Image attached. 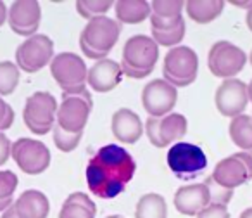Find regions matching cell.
<instances>
[{"label":"cell","mask_w":252,"mask_h":218,"mask_svg":"<svg viewBox=\"0 0 252 218\" xmlns=\"http://www.w3.org/2000/svg\"><path fill=\"white\" fill-rule=\"evenodd\" d=\"M7 14H9V7L4 2H0V26L7 21Z\"/></svg>","instance_id":"38"},{"label":"cell","mask_w":252,"mask_h":218,"mask_svg":"<svg viewBox=\"0 0 252 218\" xmlns=\"http://www.w3.org/2000/svg\"><path fill=\"white\" fill-rule=\"evenodd\" d=\"M57 99L50 92L38 90L32 94L25 102L23 120L35 135H45L52 132L57 120Z\"/></svg>","instance_id":"6"},{"label":"cell","mask_w":252,"mask_h":218,"mask_svg":"<svg viewBox=\"0 0 252 218\" xmlns=\"http://www.w3.org/2000/svg\"><path fill=\"white\" fill-rule=\"evenodd\" d=\"M14 123V109L0 97V132H5Z\"/></svg>","instance_id":"33"},{"label":"cell","mask_w":252,"mask_h":218,"mask_svg":"<svg viewBox=\"0 0 252 218\" xmlns=\"http://www.w3.org/2000/svg\"><path fill=\"white\" fill-rule=\"evenodd\" d=\"M111 130L116 141L121 144H135L144 135V121L133 109L119 108L111 118Z\"/></svg>","instance_id":"17"},{"label":"cell","mask_w":252,"mask_h":218,"mask_svg":"<svg viewBox=\"0 0 252 218\" xmlns=\"http://www.w3.org/2000/svg\"><path fill=\"white\" fill-rule=\"evenodd\" d=\"M159 59V45L152 36L133 35L123 45L121 70L123 74L135 80L145 78L152 73Z\"/></svg>","instance_id":"3"},{"label":"cell","mask_w":252,"mask_h":218,"mask_svg":"<svg viewBox=\"0 0 252 218\" xmlns=\"http://www.w3.org/2000/svg\"><path fill=\"white\" fill-rule=\"evenodd\" d=\"M233 156L244 163V166L247 168V172H249V177L252 179V154H249V152H244V151H238V152H235Z\"/></svg>","instance_id":"36"},{"label":"cell","mask_w":252,"mask_h":218,"mask_svg":"<svg viewBox=\"0 0 252 218\" xmlns=\"http://www.w3.org/2000/svg\"><path fill=\"white\" fill-rule=\"evenodd\" d=\"M61 104L57 109L56 123L69 134H83L85 127L90 118L92 108H94V99L90 90H87L81 95H61Z\"/></svg>","instance_id":"8"},{"label":"cell","mask_w":252,"mask_h":218,"mask_svg":"<svg viewBox=\"0 0 252 218\" xmlns=\"http://www.w3.org/2000/svg\"><path fill=\"white\" fill-rule=\"evenodd\" d=\"M18 175L11 170H0V213L14 204V192L18 189Z\"/></svg>","instance_id":"26"},{"label":"cell","mask_w":252,"mask_h":218,"mask_svg":"<svg viewBox=\"0 0 252 218\" xmlns=\"http://www.w3.org/2000/svg\"><path fill=\"white\" fill-rule=\"evenodd\" d=\"M114 12L119 25H138L151 18L152 9L147 0H119L114 4Z\"/></svg>","instance_id":"21"},{"label":"cell","mask_w":252,"mask_h":218,"mask_svg":"<svg viewBox=\"0 0 252 218\" xmlns=\"http://www.w3.org/2000/svg\"><path fill=\"white\" fill-rule=\"evenodd\" d=\"M211 179H213L218 185L223 187V189L235 190L237 187L249 182L251 177H249V172L244 166V163L231 154V156H228V158H223L221 161L216 163Z\"/></svg>","instance_id":"19"},{"label":"cell","mask_w":252,"mask_h":218,"mask_svg":"<svg viewBox=\"0 0 252 218\" xmlns=\"http://www.w3.org/2000/svg\"><path fill=\"white\" fill-rule=\"evenodd\" d=\"M121 35V25L109 16H98L85 25L80 33V49L85 57L94 61L105 59Z\"/></svg>","instance_id":"2"},{"label":"cell","mask_w":252,"mask_h":218,"mask_svg":"<svg viewBox=\"0 0 252 218\" xmlns=\"http://www.w3.org/2000/svg\"><path fill=\"white\" fill-rule=\"evenodd\" d=\"M162 74L173 87H189L199 74V56L192 47L178 45L168 50L162 63Z\"/></svg>","instance_id":"5"},{"label":"cell","mask_w":252,"mask_h":218,"mask_svg":"<svg viewBox=\"0 0 252 218\" xmlns=\"http://www.w3.org/2000/svg\"><path fill=\"white\" fill-rule=\"evenodd\" d=\"M11 158L28 175H40L50 166V151L42 141L21 137L12 142Z\"/></svg>","instance_id":"12"},{"label":"cell","mask_w":252,"mask_h":218,"mask_svg":"<svg viewBox=\"0 0 252 218\" xmlns=\"http://www.w3.org/2000/svg\"><path fill=\"white\" fill-rule=\"evenodd\" d=\"M230 139L240 151L252 154V118L249 114L231 118L230 121Z\"/></svg>","instance_id":"24"},{"label":"cell","mask_w":252,"mask_h":218,"mask_svg":"<svg viewBox=\"0 0 252 218\" xmlns=\"http://www.w3.org/2000/svg\"><path fill=\"white\" fill-rule=\"evenodd\" d=\"M175 208L187 217H197L211 203L209 189L204 182L187 183L175 192Z\"/></svg>","instance_id":"18"},{"label":"cell","mask_w":252,"mask_h":218,"mask_svg":"<svg viewBox=\"0 0 252 218\" xmlns=\"http://www.w3.org/2000/svg\"><path fill=\"white\" fill-rule=\"evenodd\" d=\"M214 102H216L218 111L223 116H240V114H244L245 108L249 104L247 83L238 80V78L223 80V83L216 88Z\"/></svg>","instance_id":"14"},{"label":"cell","mask_w":252,"mask_h":218,"mask_svg":"<svg viewBox=\"0 0 252 218\" xmlns=\"http://www.w3.org/2000/svg\"><path fill=\"white\" fill-rule=\"evenodd\" d=\"M144 128L151 144L158 149H164L185 137L189 121L182 113H169L164 118H147Z\"/></svg>","instance_id":"11"},{"label":"cell","mask_w":252,"mask_h":218,"mask_svg":"<svg viewBox=\"0 0 252 218\" xmlns=\"http://www.w3.org/2000/svg\"><path fill=\"white\" fill-rule=\"evenodd\" d=\"M105 218H125V217H121V215H111V217H105Z\"/></svg>","instance_id":"43"},{"label":"cell","mask_w":252,"mask_h":218,"mask_svg":"<svg viewBox=\"0 0 252 218\" xmlns=\"http://www.w3.org/2000/svg\"><path fill=\"white\" fill-rule=\"evenodd\" d=\"M224 9V2L221 0H189L185 4V11L192 21L199 25H207L220 18Z\"/></svg>","instance_id":"23"},{"label":"cell","mask_w":252,"mask_h":218,"mask_svg":"<svg viewBox=\"0 0 252 218\" xmlns=\"http://www.w3.org/2000/svg\"><path fill=\"white\" fill-rule=\"evenodd\" d=\"M247 63V54L235 43L228 40H220L213 43L207 54V68L218 78L230 80L237 78V74L244 70Z\"/></svg>","instance_id":"9"},{"label":"cell","mask_w":252,"mask_h":218,"mask_svg":"<svg viewBox=\"0 0 252 218\" xmlns=\"http://www.w3.org/2000/svg\"><path fill=\"white\" fill-rule=\"evenodd\" d=\"M21 70L12 61H0V97L11 95L18 88Z\"/></svg>","instance_id":"27"},{"label":"cell","mask_w":252,"mask_h":218,"mask_svg":"<svg viewBox=\"0 0 252 218\" xmlns=\"http://www.w3.org/2000/svg\"><path fill=\"white\" fill-rule=\"evenodd\" d=\"M204 183L207 185L209 189V196H211V203H216V204H223L226 206L228 203L231 201V196H233V190H228V189H223L221 185H218L211 177H207L204 180Z\"/></svg>","instance_id":"32"},{"label":"cell","mask_w":252,"mask_h":218,"mask_svg":"<svg viewBox=\"0 0 252 218\" xmlns=\"http://www.w3.org/2000/svg\"><path fill=\"white\" fill-rule=\"evenodd\" d=\"M14 210L19 218H47L50 213V201L42 190L28 189L14 201Z\"/></svg>","instance_id":"20"},{"label":"cell","mask_w":252,"mask_h":218,"mask_svg":"<svg viewBox=\"0 0 252 218\" xmlns=\"http://www.w3.org/2000/svg\"><path fill=\"white\" fill-rule=\"evenodd\" d=\"M0 218H19L18 213H16V210H14V204H12V206L9 208V210H5Z\"/></svg>","instance_id":"39"},{"label":"cell","mask_w":252,"mask_h":218,"mask_svg":"<svg viewBox=\"0 0 252 218\" xmlns=\"http://www.w3.org/2000/svg\"><path fill=\"white\" fill-rule=\"evenodd\" d=\"M123 78V70L121 64L116 63L114 59H100L95 61V64L92 68H88L87 74V85L94 92L98 94H105V92H111L121 83Z\"/></svg>","instance_id":"16"},{"label":"cell","mask_w":252,"mask_h":218,"mask_svg":"<svg viewBox=\"0 0 252 218\" xmlns=\"http://www.w3.org/2000/svg\"><path fill=\"white\" fill-rule=\"evenodd\" d=\"M169 170L180 180H193L207 168V156L202 147L190 142H176L166 154Z\"/></svg>","instance_id":"7"},{"label":"cell","mask_w":252,"mask_h":218,"mask_svg":"<svg viewBox=\"0 0 252 218\" xmlns=\"http://www.w3.org/2000/svg\"><path fill=\"white\" fill-rule=\"evenodd\" d=\"M97 206L85 192H71L63 203L59 218H95Z\"/></svg>","instance_id":"22"},{"label":"cell","mask_w":252,"mask_h":218,"mask_svg":"<svg viewBox=\"0 0 252 218\" xmlns=\"http://www.w3.org/2000/svg\"><path fill=\"white\" fill-rule=\"evenodd\" d=\"M245 25H247V28L252 32V9L251 11H247V16H245Z\"/></svg>","instance_id":"40"},{"label":"cell","mask_w":252,"mask_h":218,"mask_svg":"<svg viewBox=\"0 0 252 218\" xmlns=\"http://www.w3.org/2000/svg\"><path fill=\"white\" fill-rule=\"evenodd\" d=\"M187 33V25L185 21L182 25H178L176 28L166 30V32H158V30H152V38L158 45H164V47H178L183 42Z\"/></svg>","instance_id":"30"},{"label":"cell","mask_w":252,"mask_h":218,"mask_svg":"<svg viewBox=\"0 0 252 218\" xmlns=\"http://www.w3.org/2000/svg\"><path fill=\"white\" fill-rule=\"evenodd\" d=\"M238 218H252V208H245Z\"/></svg>","instance_id":"41"},{"label":"cell","mask_w":252,"mask_h":218,"mask_svg":"<svg viewBox=\"0 0 252 218\" xmlns=\"http://www.w3.org/2000/svg\"><path fill=\"white\" fill-rule=\"evenodd\" d=\"M81 137L83 134H69V132H64L59 125H54L52 128V139H54V144L59 151L63 152H71L80 145Z\"/></svg>","instance_id":"31"},{"label":"cell","mask_w":252,"mask_h":218,"mask_svg":"<svg viewBox=\"0 0 252 218\" xmlns=\"http://www.w3.org/2000/svg\"><path fill=\"white\" fill-rule=\"evenodd\" d=\"M197 218H230V211L223 204L209 203L199 215Z\"/></svg>","instance_id":"34"},{"label":"cell","mask_w":252,"mask_h":218,"mask_svg":"<svg viewBox=\"0 0 252 218\" xmlns=\"http://www.w3.org/2000/svg\"><path fill=\"white\" fill-rule=\"evenodd\" d=\"M11 147L12 142L4 132H0V166H4L7 159L11 158Z\"/></svg>","instance_id":"35"},{"label":"cell","mask_w":252,"mask_h":218,"mask_svg":"<svg viewBox=\"0 0 252 218\" xmlns=\"http://www.w3.org/2000/svg\"><path fill=\"white\" fill-rule=\"evenodd\" d=\"M230 4L233 5V7L245 9V11H251L252 9V0H231Z\"/></svg>","instance_id":"37"},{"label":"cell","mask_w":252,"mask_h":218,"mask_svg":"<svg viewBox=\"0 0 252 218\" xmlns=\"http://www.w3.org/2000/svg\"><path fill=\"white\" fill-rule=\"evenodd\" d=\"M247 94H249V102H252V80L251 83H247Z\"/></svg>","instance_id":"42"},{"label":"cell","mask_w":252,"mask_h":218,"mask_svg":"<svg viewBox=\"0 0 252 218\" xmlns=\"http://www.w3.org/2000/svg\"><path fill=\"white\" fill-rule=\"evenodd\" d=\"M54 42L47 35H36L26 38L16 49V66L25 73H36L54 59Z\"/></svg>","instance_id":"10"},{"label":"cell","mask_w":252,"mask_h":218,"mask_svg":"<svg viewBox=\"0 0 252 218\" xmlns=\"http://www.w3.org/2000/svg\"><path fill=\"white\" fill-rule=\"evenodd\" d=\"M137 172V161L123 145H102L88 159L85 177L94 196L100 199H114L131 182Z\"/></svg>","instance_id":"1"},{"label":"cell","mask_w":252,"mask_h":218,"mask_svg":"<svg viewBox=\"0 0 252 218\" xmlns=\"http://www.w3.org/2000/svg\"><path fill=\"white\" fill-rule=\"evenodd\" d=\"M50 74L61 87L63 94L81 95L88 90V68L85 59L74 52H59L50 61Z\"/></svg>","instance_id":"4"},{"label":"cell","mask_w":252,"mask_h":218,"mask_svg":"<svg viewBox=\"0 0 252 218\" xmlns=\"http://www.w3.org/2000/svg\"><path fill=\"white\" fill-rule=\"evenodd\" d=\"M42 21V7L36 0H19L9 5L7 23L16 35L30 36L36 35Z\"/></svg>","instance_id":"15"},{"label":"cell","mask_w":252,"mask_h":218,"mask_svg":"<svg viewBox=\"0 0 252 218\" xmlns=\"http://www.w3.org/2000/svg\"><path fill=\"white\" fill-rule=\"evenodd\" d=\"M247 59L251 61V66H252V50H251V54H249V56H247Z\"/></svg>","instance_id":"44"},{"label":"cell","mask_w":252,"mask_h":218,"mask_svg":"<svg viewBox=\"0 0 252 218\" xmlns=\"http://www.w3.org/2000/svg\"><path fill=\"white\" fill-rule=\"evenodd\" d=\"M111 0H80L76 2V11L83 19H94L98 16H105V12L112 7Z\"/></svg>","instance_id":"28"},{"label":"cell","mask_w":252,"mask_h":218,"mask_svg":"<svg viewBox=\"0 0 252 218\" xmlns=\"http://www.w3.org/2000/svg\"><path fill=\"white\" fill-rule=\"evenodd\" d=\"M178 101V88L173 87L164 78L149 81L142 90V104L149 118H164L173 113Z\"/></svg>","instance_id":"13"},{"label":"cell","mask_w":252,"mask_h":218,"mask_svg":"<svg viewBox=\"0 0 252 218\" xmlns=\"http://www.w3.org/2000/svg\"><path fill=\"white\" fill-rule=\"evenodd\" d=\"M151 9L152 16L162 19H175L182 16L185 4L180 0H156V2H151Z\"/></svg>","instance_id":"29"},{"label":"cell","mask_w":252,"mask_h":218,"mask_svg":"<svg viewBox=\"0 0 252 218\" xmlns=\"http://www.w3.org/2000/svg\"><path fill=\"white\" fill-rule=\"evenodd\" d=\"M135 218H168V204H166V199L158 192L144 194L137 201Z\"/></svg>","instance_id":"25"}]
</instances>
